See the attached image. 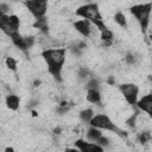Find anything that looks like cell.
I'll return each instance as SVG.
<instances>
[{
    "instance_id": "ffe728a7",
    "label": "cell",
    "mask_w": 152,
    "mask_h": 152,
    "mask_svg": "<svg viewBox=\"0 0 152 152\" xmlns=\"http://www.w3.org/2000/svg\"><path fill=\"white\" fill-rule=\"evenodd\" d=\"M101 39L102 40H113V32L108 28L101 32Z\"/></svg>"
},
{
    "instance_id": "d4e9b609",
    "label": "cell",
    "mask_w": 152,
    "mask_h": 152,
    "mask_svg": "<svg viewBox=\"0 0 152 152\" xmlns=\"http://www.w3.org/2000/svg\"><path fill=\"white\" fill-rule=\"evenodd\" d=\"M8 11H10V7L6 4H0V17L7 14Z\"/></svg>"
},
{
    "instance_id": "d6a6232c",
    "label": "cell",
    "mask_w": 152,
    "mask_h": 152,
    "mask_svg": "<svg viewBox=\"0 0 152 152\" xmlns=\"http://www.w3.org/2000/svg\"><path fill=\"white\" fill-rule=\"evenodd\" d=\"M53 133H55V134H59V133H61V128H59V127H58V128H55Z\"/></svg>"
},
{
    "instance_id": "1f68e13d",
    "label": "cell",
    "mask_w": 152,
    "mask_h": 152,
    "mask_svg": "<svg viewBox=\"0 0 152 152\" xmlns=\"http://www.w3.org/2000/svg\"><path fill=\"white\" fill-rule=\"evenodd\" d=\"M114 82H115V80H114V77H113V76L108 78V83H109V84H114Z\"/></svg>"
},
{
    "instance_id": "4316f807",
    "label": "cell",
    "mask_w": 152,
    "mask_h": 152,
    "mask_svg": "<svg viewBox=\"0 0 152 152\" xmlns=\"http://www.w3.org/2000/svg\"><path fill=\"white\" fill-rule=\"evenodd\" d=\"M88 75H89V71H88L87 69H84V68L80 69V71H78V76H80V78L84 80V78H87V77H88Z\"/></svg>"
},
{
    "instance_id": "8fae6325",
    "label": "cell",
    "mask_w": 152,
    "mask_h": 152,
    "mask_svg": "<svg viewBox=\"0 0 152 152\" xmlns=\"http://www.w3.org/2000/svg\"><path fill=\"white\" fill-rule=\"evenodd\" d=\"M19 103H20V99L18 95L11 94V95L6 96V106L11 110H17L19 108Z\"/></svg>"
},
{
    "instance_id": "cb8c5ba5",
    "label": "cell",
    "mask_w": 152,
    "mask_h": 152,
    "mask_svg": "<svg viewBox=\"0 0 152 152\" xmlns=\"http://www.w3.org/2000/svg\"><path fill=\"white\" fill-rule=\"evenodd\" d=\"M125 61H126L127 64L132 65V64H134V62H135V57H134L133 53H127L126 57H125Z\"/></svg>"
},
{
    "instance_id": "30bf717a",
    "label": "cell",
    "mask_w": 152,
    "mask_h": 152,
    "mask_svg": "<svg viewBox=\"0 0 152 152\" xmlns=\"http://www.w3.org/2000/svg\"><path fill=\"white\" fill-rule=\"evenodd\" d=\"M86 97H87L88 102H90L93 104L101 106V94H100L99 89H88Z\"/></svg>"
},
{
    "instance_id": "9c48e42d",
    "label": "cell",
    "mask_w": 152,
    "mask_h": 152,
    "mask_svg": "<svg viewBox=\"0 0 152 152\" xmlns=\"http://www.w3.org/2000/svg\"><path fill=\"white\" fill-rule=\"evenodd\" d=\"M135 104L140 110L147 113L148 115H152V95L151 94L144 95L139 101H137Z\"/></svg>"
},
{
    "instance_id": "3957f363",
    "label": "cell",
    "mask_w": 152,
    "mask_h": 152,
    "mask_svg": "<svg viewBox=\"0 0 152 152\" xmlns=\"http://www.w3.org/2000/svg\"><path fill=\"white\" fill-rule=\"evenodd\" d=\"M151 10H152V4L147 2V4H138L134 5L129 8V12L135 17V19L138 20L142 32L147 31L148 24H150V15H151Z\"/></svg>"
},
{
    "instance_id": "7402d4cb",
    "label": "cell",
    "mask_w": 152,
    "mask_h": 152,
    "mask_svg": "<svg viewBox=\"0 0 152 152\" xmlns=\"http://www.w3.org/2000/svg\"><path fill=\"white\" fill-rule=\"evenodd\" d=\"M97 145H100L101 147H107L108 145H109V140H108V138H106V137H103V135H101L96 141H95Z\"/></svg>"
},
{
    "instance_id": "4fadbf2b",
    "label": "cell",
    "mask_w": 152,
    "mask_h": 152,
    "mask_svg": "<svg viewBox=\"0 0 152 152\" xmlns=\"http://www.w3.org/2000/svg\"><path fill=\"white\" fill-rule=\"evenodd\" d=\"M11 39H12V42H13V44L17 46V48H19L21 51H26L27 49H26V45H25V42H24V37L23 36H20V33L18 32V33H15V34H13L12 37H10Z\"/></svg>"
},
{
    "instance_id": "484cf974",
    "label": "cell",
    "mask_w": 152,
    "mask_h": 152,
    "mask_svg": "<svg viewBox=\"0 0 152 152\" xmlns=\"http://www.w3.org/2000/svg\"><path fill=\"white\" fill-rule=\"evenodd\" d=\"M69 50H71V52H72L74 55H76V56H80V55H81V52H82V50H81V49H78L76 44H75V45L69 46Z\"/></svg>"
},
{
    "instance_id": "8992f818",
    "label": "cell",
    "mask_w": 152,
    "mask_h": 152,
    "mask_svg": "<svg viewBox=\"0 0 152 152\" xmlns=\"http://www.w3.org/2000/svg\"><path fill=\"white\" fill-rule=\"evenodd\" d=\"M24 5L36 19L43 18L46 14L48 0H26Z\"/></svg>"
},
{
    "instance_id": "44dd1931",
    "label": "cell",
    "mask_w": 152,
    "mask_h": 152,
    "mask_svg": "<svg viewBox=\"0 0 152 152\" xmlns=\"http://www.w3.org/2000/svg\"><path fill=\"white\" fill-rule=\"evenodd\" d=\"M99 86H100V83H99V80H96V78H90L87 83L88 89H99Z\"/></svg>"
},
{
    "instance_id": "ba28073f",
    "label": "cell",
    "mask_w": 152,
    "mask_h": 152,
    "mask_svg": "<svg viewBox=\"0 0 152 152\" xmlns=\"http://www.w3.org/2000/svg\"><path fill=\"white\" fill-rule=\"evenodd\" d=\"M74 27L75 30L81 33L83 37H89L90 36V31H91V27H90V21H88L87 19H80V20H76L74 23Z\"/></svg>"
},
{
    "instance_id": "d6986e66",
    "label": "cell",
    "mask_w": 152,
    "mask_h": 152,
    "mask_svg": "<svg viewBox=\"0 0 152 152\" xmlns=\"http://www.w3.org/2000/svg\"><path fill=\"white\" fill-rule=\"evenodd\" d=\"M138 140H139V142H141V144L150 141V140H151V134H150V132H141V133L139 134V137H138Z\"/></svg>"
},
{
    "instance_id": "2e32d148",
    "label": "cell",
    "mask_w": 152,
    "mask_h": 152,
    "mask_svg": "<svg viewBox=\"0 0 152 152\" xmlns=\"http://www.w3.org/2000/svg\"><path fill=\"white\" fill-rule=\"evenodd\" d=\"M114 21L120 26V27H126L127 26V20H126V17L122 12H116L114 14Z\"/></svg>"
},
{
    "instance_id": "7a4b0ae2",
    "label": "cell",
    "mask_w": 152,
    "mask_h": 152,
    "mask_svg": "<svg viewBox=\"0 0 152 152\" xmlns=\"http://www.w3.org/2000/svg\"><path fill=\"white\" fill-rule=\"evenodd\" d=\"M76 15L77 17H81L82 19H87L88 21H90L91 24H94L100 30V32H102L106 28H108L106 26V24L103 23L102 15H101L100 10H99V6L96 4L88 2L86 5L80 6L76 10Z\"/></svg>"
},
{
    "instance_id": "d590c367",
    "label": "cell",
    "mask_w": 152,
    "mask_h": 152,
    "mask_svg": "<svg viewBox=\"0 0 152 152\" xmlns=\"http://www.w3.org/2000/svg\"><path fill=\"white\" fill-rule=\"evenodd\" d=\"M87 1H90V0H87Z\"/></svg>"
},
{
    "instance_id": "4dcf8cb0",
    "label": "cell",
    "mask_w": 152,
    "mask_h": 152,
    "mask_svg": "<svg viewBox=\"0 0 152 152\" xmlns=\"http://www.w3.org/2000/svg\"><path fill=\"white\" fill-rule=\"evenodd\" d=\"M38 104V101H32V102H30V104L27 106L28 108H32V107H34V106H37Z\"/></svg>"
},
{
    "instance_id": "e575fe53",
    "label": "cell",
    "mask_w": 152,
    "mask_h": 152,
    "mask_svg": "<svg viewBox=\"0 0 152 152\" xmlns=\"http://www.w3.org/2000/svg\"><path fill=\"white\" fill-rule=\"evenodd\" d=\"M5 151H7V152H8V151H11V152H12V151H14V150H13L12 147H6V150H5Z\"/></svg>"
},
{
    "instance_id": "f546056e",
    "label": "cell",
    "mask_w": 152,
    "mask_h": 152,
    "mask_svg": "<svg viewBox=\"0 0 152 152\" xmlns=\"http://www.w3.org/2000/svg\"><path fill=\"white\" fill-rule=\"evenodd\" d=\"M134 118H135V116H131V119L127 120V125H128V126H133V125H134Z\"/></svg>"
},
{
    "instance_id": "9a60e30c",
    "label": "cell",
    "mask_w": 152,
    "mask_h": 152,
    "mask_svg": "<svg viewBox=\"0 0 152 152\" xmlns=\"http://www.w3.org/2000/svg\"><path fill=\"white\" fill-rule=\"evenodd\" d=\"M93 116H94V112L90 108H87V109H83L82 112H80V119L86 124H89V121Z\"/></svg>"
},
{
    "instance_id": "f1b7e54d",
    "label": "cell",
    "mask_w": 152,
    "mask_h": 152,
    "mask_svg": "<svg viewBox=\"0 0 152 152\" xmlns=\"http://www.w3.org/2000/svg\"><path fill=\"white\" fill-rule=\"evenodd\" d=\"M102 42H103V43H102L103 46H110V45L113 44V40H102Z\"/></svg>"
},
{
    "instance_id": "603a6c76",
    "label": "cell",
    "mask_w": 152,
    "mask_h": 152,
    "mask_svg": "<svg viewBox=\"0 0 152 152\" xmlns=\"http://www.w3.org/2000/svg\"><path fill=\"white\" fill-rule=\"evenodd\" d=\"M24 42H25L26 49H30V48H32V46H33V44H34V37H32V36L24 37Z\"/></svg>"
},
{
    "instance_id": "e0dca14e",
    "label": "cell",
    "mask_w": 152,
    "mask_h": 152,
    "mask_svg": "<svg viewBox=\"0 0 152 152\" xmlns=\"http://www.w3.org/2000/svg\"><path fill=\"white\" fill-rule=\"evenodd\" d=\"M5 63H6V66L11 70V71H17L18 66H17V61L13 58V57H6L5 59Z\"/></svg>"
},
{
    "instance_id": "7c38bea8",
    "label": "cell",
    "mask_w": 152,
    "mask_h": 152,
    "mask_svg": "<svg viewBox=\"0 0 152 152\" xmlns=\"http://www.w3.org/2000/svg\"><path fill=\"white\" fill-rule=\"evenodd\" d=\"M101 135H102L101 129H100V128H96V127H94V126H90V128H89L88 132H87V138H88V140L91 141V142H95Z\"/></svg>"
},
{
    "instance_id": "5b68a950",
    "label": "cell",
    "mask_w": 152,
    "mask_h": 152,
    "mask_svg": "<svg viewBox=\"0 0 152 152\" xmlns=\"http://www.w3.org/2000/svg\"><path fill=\"white\" fill-rule=\"evenodd\" d=\"M20 19L15 14H5L0 17V30L8 37L19 32Z\"/></svg>"
},
{
    "instance_id": "277c9868",
    "label": "cell",
    "mask_w": 152,
    "mask_h": 152,
    "mask_svg": "<svg viewBox=\"0 0 152 152\" xmlns=\"http://www.w3.org/2000/svg\"><path fill=\"white\" fill-rule=\"evenodd\" d=\"M89 125H90V126H94V127H96V128H100V129L112 131V132H114V133H116V134H119V135H121V137H125V135H126V132L119 129V128L113 124V121L109 119V116L106 115V114H96V115L94 114V116H93V118L90 119V121H89Z\"/></svg>"
},
{
    "instance_id": "83f0119b",
    "label": "cell",
    "mask_w": 152,
    "mask_h": 152,
    "mask_svg": "<svg viewBox=\"0 0 152 152\" xmlns=\"http://www.w3.org/2000/svg\"><path fill=\"white\" fill-rule=\"evenodd\" d=\"M76 45H77V48H78V49H81V50H83L84 48H87V44H86L84 42H77V43H76Z\"/></svg>"
},
{
    "instance_id": "6da1fadb",
    "label": "cell",
    "mask_w": 152,
    "mask_h": 152,
    "mask_svg": "<svg viewBox=\"0 0 152 152\" xmlns=\"http://www.w3.org/2000/svg\"><path fill=\"white\" fill-rule=\"evenodd\" d=\"M42 57L48 65V72L57 81H62V69L65 63L66 48L46 49L42 52Z\"/></svg>"
},
{
    "instance_id": "5bb4252c",
    "label": "cell",
    "mask_w": 152,
    "mask_h": 152,
    "mask_svg": "<svg viewBox=\"0 0 152 152\" xmlns=\"http://www.w3.org/2000/svg\"><path fill=\"white\" fill-rule=\"evenodd\" d=\"M33 26H34L36 28H39L42 32L48 33V30H49V28H48V20H46V18H45V17L36 19V21H34Z\"/></svg>"
},
{
    "instance_id": "ac0fdd59",
    "label": "cell",
    "mask_w": 152,
    "mask_h": 152,
    "mask_svg": "<svg viewBox=\"0 0 152 152\" xmlns=\"http://www.w3.org/2000/svg\"><path fill=\"white\" fill-rule=\"evenodd\" d=\"M87 142H88V141H86V140H83V139H77V140L75 141V147H76L80 152H86Z\"/></svg>"
},
{
    "instance_id": "836d02e7",
    "label": "cell",
    "mask_w": 152,
    "mask_h": 152,
    "mask_svg": "<svg viewBox=\"0 0 152 152\" xmlns=\"http://www.w3.org/2000/svg\"><path fill=\"white\" fill-rule=\"evenodd\" d=\"M33 84H34V87H38V86L40 84V81H39V80H38V81H34V83H33Z\"/></svg>"
},
{
    "instance_id": "52a82bcc",
    "label": "cell",
    "mask_w": 152,
    "mask_h": 152,
    "mask_svg": "<svg viewBox=\"0 0 152 152\" xmlns=\"http://www.w3.org/2000/svg\"><path fill=\"white\" fill-rule=\"evenodd\" d=\"M119 90L124 95L125 100L127 101L128 104L134 106L138 101V95H139V87L134 83H124L119 86Z\"/></svg>"
}]
</instances>
